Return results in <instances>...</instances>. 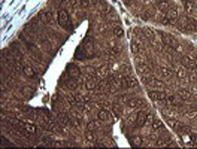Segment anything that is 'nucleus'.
<instances>
[{
	"label": "nucleus",
	"instance_id": "1",
	"mask_svg": "<svg viewBox=\"0 0 197 149\" xmlns=\"http://www.w3.org/2000/svg\"><path fill=\"white\" fill-rule=\"evenodd\" d=\"M58 24H60V27L66 28V30H72L70 16H69V12L66 9L58 11Z\"/></svg>",
	"mask_w": 197,
	"mask_h": 149
},
{
	"label": "nucleus",
	"instance_id": "2",
	"mask_svg": "<svg viewBox=\"0 0 197 149\" xmlns=\"http://www.w3.org/2000/svg\"><path fill=\"white\" fill-rule=\"evenodd\" d=\"M24 43H26V46L28 48V51L31 52V55H33V57H34L38 61H42V54H41V51H39V49H38V48H36L33 43H30V42L26 41V39H24Z\"/></svg>",
	"mask_w": 197,
	"mask_h": 149
},
{
	"label": "nucleus",
	"instance_id": "3",
	"mask_svg": "<svg viewBox=\"0 0 197 149\" xmlns=\"http://www.w3.org/2000/svg\"><path fill=\"white\" fill-rule=\"evenodd\" d=\"M126 106L130 109H136L139 108V106H142V108H145L146 106V103L142 100V98H128L126 101Z\"/></svg>",
	"mask_w": 197,
	"mask_h": 149
},
{
	"label": "nucleus",
	"instance_id": "4",
	"mask_svg": "<svg viewBox=\"0 0 197 149\" xmlns=\"http://www.w3.org/2000/svg\"><path fill=\"white\" fill-rule=\"evenodd\" d=\"M145 124H146V113L143 110H139L136 113V116H134V127L136 128L138 127H143Z\"/></svg>",
	"mask_w": 197,
	"mask_h": 149
},
{
	"label": "nucleus",
	"instance_id": "5",
	"mask_svg": "<svg viewBox=\"0 0 197 149\" xmlns=\"http://www.w3.org/2000/svg\"><path fill=\"white\" fill-rule=\"evenodd\" d=\"M66 72H67V75H69L70 78H75V79L81 76V69L78 67V66H75V64H67Z\"/></svg>",
	"mask_w": 197,
	"mask_h": 149
},
{
	"label": "nucleus",
	"instance_id": "6",
	"mask_svg": "<svg viewBox=\"0 0 197 149\" xmlns=\"http://www.w3.org/2000/svg\"><path fill=\"white\" fill-rule=\"evenodd\" d=\"M181 64H182L185 69H188V70H196V61L191 60V58L187 57V55H184L182 58H181Z\"/></svg>",
	"mask_w": 197,
	"mask_h": 149
},
{
	"label": "nucleus",
	"instance_id": "7",
	"mask_svg": "<svg viewBox=\"0 0 197 149\" xmlns=\"http://www.w3.org/2000/svg\"><path fill=\"white\" fill-rule=\"evenodd\" d=\"M166 15L170 18V21H178V20H179V11H178L176 6H175V8H169V9L166 11Z\"/></svg>",
	"mask_w": 197,
	"mask_h": 149
},
{
	"label": "nucleus",
	"instance_id": "8",
	"mask_svg": "<svg viewBox=\"0 0 197 149\" xmlns=\"http://www.w3.org/2000/svg\"><path fill=\"white\" fill-rule=\"evenodd\" d=\"M136 70L141 73V75H143V76H146L149 72H151V69H149V66L148 64H145V63H142V61H138V66H136Z\"/></svg>",
	"mask_w": 197,
	"mask_h": 149
},
{
	"label": "nucleus",
	"instance_id": "9",
	"mask_svg": "<svg viewBox=\"0 0 197 149\" xmlns=\"http://www.w3.org/2000/svg\"><path fill=\"white\" fill-rule=\"evenodd\" d=\"M97 119L99 121H102V122L109 121V119H111V113H109L106 109H100V110L97 112Z\"/></svg>",
	"mask_w": 197,
	"mask_h": 149
},
{
	"label": "nucleus",
	"instance_id": "10",
	"mask_svg": "<svg viewBox=\"0 0 197 149\" xmlns=\"http://www.w3.org/2000/svg\"><path fill=\"white\" fill-rule=\"evenodd\" d=\"M164 93H161V91H155V90H152V91H149V98L151 100H154V101H161V100H164Z\"/></svg>",
	"mask_w": 197,
	"mask_h": 149
},
{
	"label": "nucleus",
	"instance_id": "11",
	"mask_svg": "<svg viewBox=\"0 0 197 149\" xmlns=\"http://www.w3.org/2000/svg\"><path fill=\"white\" fill-rule=\"evenodd\" d=\"M23 72H24V75L27 76L28 79H36V72H34V69L33 67H30V66H24L23 67Z\"/></svg>",
	"mask_w": 197,
	"mask_h": 149
},
{
	"label": "nucleus",
	"instance_id": "12",
	"mask_svg": "<svg viewBox=\"0 0 197 149\" xmlns=\"http://www.w3.org/2000/svg\"><path fill=\"white\" fill-rule=\"evenodd\" d=\"M160 36H161V41L164 45H167V46H173L175 45V41H173V37H170V34L167 33H160Z\"/></svg>",
	"mask_w": 197,
	"mask_h": 149
},
{
	"label": "nucleus",
	"instance_id": "13",
	"mask_svg": "<svg viewBox=\"0 0 197 149\" xmlns=\"http://www.w3.org/2000/svg\"><path fill=\"white\" fill-rule=\"evenodd\" d=\"M169 8H170V5H169V2H167V0H160V2L157 3V9H158V11H161V12H166Z\"/></svg>",
	"mask_w": 197,
	"mask_h": 149
},
{
	"label": "nucleus",
	"instance_id": "14",
	"mask_svg": "<svg viewBox=\"0 0 197 149\" xmlns=\"http://www.w3.org/2000/svg\"><path fill=\"white\" fill-rule=\"evenodd\" d=\"M85 88H87L88 91H93V90H96V88H97L96 79H94V78H90V79H87V82H85Z\"/></svg>",
	"mask_w": 197,
	"mask_h": 149
},
{
	"label": "nucleus",
	"instance_id": "15",
	"mask_svg": "<svg viewBox=\"0 0 197 149\" xmlns=\"http://www.w3.org/2000/svg\"><path fill=\"white\" fill-rule=\"evenodd\" d=\"M39 18L43 20L45 23H51V21H52V12H49V11H43L42 14L39 15Z\"/></svg>",
	"mask_w": 197,
	"mask_h": 149
},
{
	"label": "nucleus",
	"instance_id": "16",
	"mask_svg": "<svg viewBox=\"0 0 197 149\" xmlns=\"http://www.w3.org/2000/svg\"><path fill=\"white\" fill-rule=\"evenodd\" d=\"M23 128L27 130V133H30V134H38V127L33 125V124H24Z\"/></svg>",
	"mask_w": 197,
	"mask_h": 149
},
{
	"label": "nucleus",
	"instance_id": "17",
	"mask_svg": "<svg viewBox=\"0 0 197 149\" xmlns=\"http://www.w3.org/2000/svg\"><path fill=\"white\" fill-rule=\"evenodd\" d=\"M178 95H179L182 100H191V93H190L188 90H184V88H181V90L178 91Z\"/></svg>",
	"mask_w": 197,
	"mask_h": 149
},
{
	"label": "nucleus",
	"instance_id": "18",
	"mask_svg": "<svg viewBox=\"0 0 197 149\" xmlns=\"http://www.w3.org/2000/svg\"><path fill=\"white\" fill-rule=\"evenodd\" d=\"M66 87H67L69 90H76V88H78V82H76L75 78H70V76H69V79L66 82Z\"/></svg>",
	"mask_w": 197,
	"mask_h": 149
},
{
	"label": "nucleus",
	"instance_id": "19",
	"mask_svg": "<svg viewBox=\"0 0 197 149\" xmlns=\"http://www.w3.org/2000/svg\"><path fill=\"white\" fill-rule=\"evenodd\" d=\"M151 128H152V131H160V130H163V122L160 121V119H154L152 124H151Z\"/></svg>",
	"mask_w": 197,
	"mask_h": 149
},
{
	"label": "nucleus",
	"instance_id": "20",
	"mask_svg": "<svg viewBox=\"0 0 197 149\" xmlns=\"http://www.w3.org/2000/svg\"><path fill=\"white\" fill-rule=\"evenodd\" d=\"M131 52H133V54H141L142 52V48H141V45H139V43H138V42L134 41V42H131Z\"/></svg>",
	"mask_w": 197,
	"mask_h": 149
},
{
	"label": "nucleus",
	"instance_id": "21",
	"mask_svg": "<svg viewBox=\"0 0 197 149\" xmlns=\"http://www.w3.org/2000/svg\"><path fill=\"white\" fill-rule=\"evenodd\" d=\"M158 72H160V75H161L163 78H170V76H172V70L167 67H160Z\"/></svg>",
	"mask_w": 197,
	"mask_h": 149
},
{
	"label": "nucleus",
	"instance_id": "22",
	"mask_svg": "<svg viewBox=\"0 0 197 149\" xmlns=\"http://www.w3.org/2000/svg\"><path fill=\"white\" fill-rule=\"evenodd\" d=\"M143 33H145V37L148 39V41L154 42L155 41V33L152 30H149V28H146V30H143Z\"/></svg>",
	"mask_w": 197,
	"mask_h": 149
},
{
	"label": "nucleus",
	"instance_id": "23",
	"mask_svg": "<svg viewBox=\"0 0 197 149\" xmlns=\"http://www.w3.org/2000/svg\"><path fill=\"white\" fill-rule=\"evenodd\" d=\"M112 113L116 116V118H120L121 113H123V108H121L120 105H112Z\"/></svg>",
	"mask_w": 197,
	"mask_h": 149
},
{
	"label": "nucleus",
	"instance_id": "24",
	"mask_svg": "<svg viewBox=\"0 0 197 149\" xmlns=\"http://www.w3.org/2000/svg\"><path fill=\"white\" fill-rule=\"evenodd\" d=\"M158 23H160V24H164V26H170L172 21H170V18L167 15H160V16H158Z\"/></svg>",
	"mask_w": 197,
	"mask_h": 149
},
{
	"label": "nucleus",
	"instance_id": "25",
	"mask_svg": "<svg viewBox=\"0 0 197 149\" xmlns=\"http://www.w3.org/2000/svg\"><path fill=\"white\" fill-rule=\"evenodd\" d=\"M85 139H87L88 142L94 143V142H96V136H94V131H91V130H87V131H85Z\"/></svg>",
	"mask_w": 197,
	"mask_h": 149
},
{
	"label": "nucleus",
	"instance_id": "26",
	"mask_svg": "<svg viewBox=\"0 0 197 149\" xmlns=\"http://www.w3.org/2000/svg\"><path fill=\"white\" fill-rule=\"evenodd\" d=\"M113 36H115V37H123V36H124V30L120 27V26H115V27H113Z\"/></svg>",
	"mask_w": 197,
	"mask_h": 149
},
{
	"label": "nucleus",
	"instance_id": "27",
	"mask_svg": "<svg viewBox=\"0 0 197 149\" xmlns=\"http://www.w3.org/2000/svg\"><path fill=\"white\" fill-rule=\"evenodd\" d=\"M99 128V124L94 121H90L87 124V130H91V131H94V130H97Z\"/></svg>",
	"mask_w": 197,
	"mask_h": 149
},
{
	"label": "nucleus",
	"instance_id": "28",
	"mask_svg": "<svg viewBox=\"0 0 197 149\" xmlns=\"http://www.w3.org/2000/svg\"><path fill=\"white\" fill-rule=\"evenodd\" d=\"M127 79V85H128V88H134L136 85H138V81L134 79V78H126Z\"/></svg>",
	"mask_w": 197,
	"mask_h": 149
},
{
	"label": "nucleus",
	"instance_id": "29",
	"mask_svg": "<svg viewBox=\"0 0 197 149\" xmlns=\"http://www.w3.org/2000/svg\"><path fill=\"white\" fill-rule=\"evenodd\" d=\"M131 145H133V146H142V145H143V140H142L141 137H134V139L131 140Z\"/></svg>",
	"mask_w": 197,
	"mask_h": 149
},
{
	"label": "nucleus",
	"instance_id": "30",
	"mask_svg": "<svg viewBox=\"0 0 197 149\" xmlns=\"http://www.w3.org/2000/svg\"><path fill=\"white\" fill-rule=\"evenodd\" d=\"M194 9V3L193 2H185V11L187 12H193Z\"/></svg>",
	"mask_w": 197,
	"mask_h": 149
},
{
	"label": "nucleus",
	"instance_id": "31",
	"mask_svg": "<svg viewBox=\"0 0 197 149\" xmlns=\"http://www.w3.org/2000/svg\"><path fill=\"white\" fill-rule=\"evenodd\" d=\"M97 73L100 75V76H103V78H105V76L108 75V66H102V67L99 69Z\"/></svg>",
	"mask_w": 197,
	"mask_h": 149
},
{
	"label": "nucleus",
	"instance_id": "32",
	"mask_svg": "<svg viewBox=\"0 0 197 149\" xmlns=\"http://www.w3.org/2000/svg\"><path fill=\"white\" fill-rule=\"evenodd\" d=\"M176 75H178V78H179V79H185V78H187V72H185L184 69H178Z\"/></svg>",
	"mask_w": 197,
	"mask_h": 149
},
{
	"label": "nucleus",
	"instance_id": "33",
	"mask_svg": "<svg viewBox=\"0 0 197 149\" xmlns=\"http://www.w3.org/2000/svg\"><path fill=\"white\" fill-rule=\"evenodd\" d=\"M167 103H169V105H173V106H175V105H176V98H175L173 95H167Z\"/></svg>",
	"mask_w": 197,
	"mask_h": 149
},
{
	"label": "nucleus",
	"instance_id": "34",
	"mask_svg": "<svg viewBox=\"0 0 197 149\" xmlns=\"http://www.w3.org/2000/svg\"><path fill=\"white\" fill-rule=\"evenodd\" d=\"M79 2V5L82 6V8H87L88 5H90V0H78Z\"/></svg>",
	"mask_w": 197,
	"mask_h": 149
},
{
	"label": "nucleus",
	"instance_id": "35",
	"mask_svg": "<svg viewBox=\"0 0 197 149\" xmlns=\"http://www.w3.org/2000/svg\"><path fill=\"white\" fill-rule=\"evenodd\" d=\"M128 98H130V97H127V94H121L120 97H118V100H120V101H127Z\"/></svg>",
	"mask_w": 197,
	"mask_h": 149
},
{
	"label": "nucleus",
	"instance_id": "36",
	"mask_svg": "<svg viewBox=\"0 0 197 149\" xmlns=\"http://www.w3.org/2000/svg\"><path fill=\"white\" fill-rule=\"evenodd\" d=\"M2 142H3V143H2L3 146H6V145H9V140H6L5 137H2Z\"/></svg>",
	"mask_w": 197,
	"mask_h": 149
},
{
	"label": "nucleus",
	"instance_id": "37",
	"mask_svg": "<svg viewBox=\"0 0 197 149\" xmlns=\"http://www.w3.org/2000/svg\"><path fill=\"white\" fill-rule=\"evenodd\" d=\"M185 2H193V0H185Z\"/></svg>",
	"mask_w": 197,
	"mask_h": 149
},
{
	"label": "nucleus",
	"instance_id": "38",
	"mask_svg": "<svg viewBox=\"0 0 197 149\" xmlns=\"http://www.w3.org/2000/svg\"><path fill=\"white\" fill-rule=\"evenodd\" d=\"M196 90H197V88H196Z\"/></svg>",
	"mask_w": 197,
	"mask_h": 149
}]
</instances>
